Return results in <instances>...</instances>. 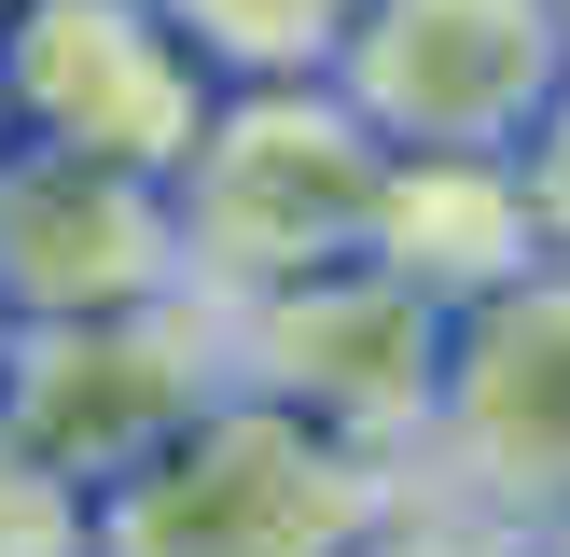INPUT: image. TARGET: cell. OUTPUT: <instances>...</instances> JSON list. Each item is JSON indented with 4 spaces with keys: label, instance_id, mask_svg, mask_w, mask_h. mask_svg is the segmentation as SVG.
<instances>
[{
    "label": "cell",
    "instance_id": "6da1fadb",
    "mask_svg": "<svg viewBox=\"0 0 570 557\" xmlns=\"http://www.w3.org/2000/svg\"><path fill=\"white\" fill-rule=\"evenodd\" d=\"M390 516H404V460L265 390H223L139 473L98 488V557H376Z\"/></svg>",
    "mask_w": 570,
    "mask_h": 557
},
{
    "label": "cell",
    "instance_id": "7a4b0ae2",
    "mask_svg": "<svg viewBox=\"0 0 570 557\" xmlns=\"http://www.w3.org/2000/svg\"><path fill=\"white\" fill-rule=\"evenodd\" d=\"M376 195H390V139L362 126L321 84H223L195 154L167 167V209H181V278L195 293H278V278H321L376 251Z\"/></svg>",
    "mask_w": 570,
    "mask_h": 557
},
{
    "label": "cell",
    "instance_id": "3957f363",
    "mask_svg": "<svg viewBox=\"0 0 570 557\" xmlns=\"http://www.w3.org/2000/svg\"><path fill=\"white\" fill-rule=\"evenodd\" d=\"M445 334H460V306L417 293L404 265H321V278H278V293H237L223 306V349H237V390H265V404L321 418V432L376 446V460L417 473V446H432V390H445Z\"/></svg>",
    "mask_w": 570,
    "mask_h": 557
},
{
    "label": "cell",
    "instance_id": "277c9868",
    "mask_svg": "<svg viewBox=\"0 0 570 557\" xmlns=\"http://www.w3.org/2000/svg\"><path fill=\"white\" fill-rule=\"evenodd\" d=\"M237 390L223 349V293H154V306H98V321H28L14 377H0V432L42 446L83 501L111 473H139L181 418H209Z\"/></svg>",
    "mask_w": 570,
    "mask_h": 557
},
{
    "label": "cell",
    "instance_id": "5b68a950",
    "mask_svg": "<svg viewBox=\"0 0 570 557\" xmlns=\"http://www.w3.org/2000/svg\"><path fill=\"white\" fill-rule=\"evenodd\" d=\"M417 473L460 516H501V529H557L570 516V251L460 306Z\"/></svg>",
    "mask_w": 570,
    "mask_h": 557
},
{
    "label": "cell",
    "instance_id": "8992f818",
    "mask_svg": "<svg viewBox=\"0 0 570 557\" xmlns=\"http://www.w3.org/2000/svg\"><path fill=\"white\" fill-rule=\"evenodd\" d=\"M557 84H570L557 0H362L334 56V98L390 154H529Z\"/></svg>",
    "mask_w": 570,
    "mask_h": 557
},
{
    "label": "cell",
    "instance_id": "52a82bcc",
    "mask_svg": "<svg viewBox=\"0 0 570 557\" xmlns=\"http://www.w3.org/2000/svg\"><path fill=\"white\" fill-rule=\"evenodd\" d=\"M209 98H223L209 56L154 0H14L0 14V111L42 154H98V167L167 182L209 126Z\"/></svg>",
    "mask_w": 570,
    "mask_h": 557
},
{
    "label": "cell",
    "instance_id": "ba28073f",
    "mask_svg": "<svg viewBox=\"0 0 570 557\" xmlns=\"http://www.w3.org/2000/svg\"><path fill=\"white\" fill-rule=\"evenodd\" d=\"M154 293H195L167 182L14 139L0 154V306H14V334L28 321H98V306H154Z\"/></svg>",
    "mask_w": 570,
    "mask_h": 557
},
{
    "label": "cell",
    "instance_id": "9c48e42d",
    "mask_svg": "<svg viewBox=\"0 0 570 557\" xmlns=\"http://www.w3.org/2000/svg\"><path fill=\"white\" fill-rule=\"evenodd\" d=\"M376 265H404L417 293H445V306L501 293V278H529V265H557V251H543V209H529V167L515 154H390Z\"/></svg>",
    "mask_w": 570,
    "mask_h": 557
},
{
    "label": "cell",
    "instance_id": "30bf717a",
    "mask_svg": "<svg viewBox=\"0 0 570 557\" xmlns=\"http://www.w3.org/2000/svg\"><path fill=\"white\" fill-rule=\"evenodd\" d=\"M154 14L209 56V84H321L348 56L362 0H154Z\"/></svg>",
    "mask_w": 570,
    "mask_h": 557
},
{
    "label": "cell",
    "instance_id": "8fae6325",
    "mask_svg": "<svg viewBox=\"0 0 570 557\" xmlns=\"http://www.w3.org/2000/svg\"><path fill=\"white\" fill-rule=\"evenodd\" d=\"M0 557H98V501L14 432H0Z\"/></svg>",
    "mask_w": 570,
    "mask_h": 557
},
{
    "label": "cell",
    "instance_id": "7c38bea8",
    "mask_svg": "<svg viewBox=\"0 0 570 557\" xmlns=\"http://www.w3.org/2000/svg\"><path fill=\"white\" fill-rule=\"evenodd\" d=\"M376 557H543V529H501V516H390L376 529Z\"/></svg>",
    "mask_w": 570,
    "mask_h": 557
},
{
    "label": "cell",
    "instance_id": "4fadbf2b",
    "mask_svg": "<svg viewBox=\"0 0 570 557\" xmlns=\"http://www.w3.org/2000/svg\"><path fill=\"white\" fill-rule=\"evenodd\" d=\"M529 209H543V251H570V84L543 98V126H529Z\"/></svg>",
    "mask_w": 570,
    "mask_h": 557
},
{
    "label": "cell",
    "instance_id": "5bb4252c",
    "mask_svg": "<svg viewBox=\"0 0 570 557\" xmlns=\"http://www.w3.org/2000/svg\"><path fill=\"white\" fill-rule=\"evenodd\" d=\"M0 377H14V306H0Z\"/></svg>",
    "mask_w": 570,
    "mask_h": 557
},
{
    "label": "cell",
    "instance_id": "9a60e30c",
    "mask_svg": "<svg viewBox=\"0 0 570 557\" xmlns=\"http://www.w3.org/2000/svg\"><path fill=\"white\" fill-rule=\"evenodd\" d=\"M543 557H570V516H557V529H543Z\"/></svg>",
    "mask_w": 570,
    "mask_h": 557
},
{
    "label": "cell",
    "instance_id": "2e32d148",
    "mask_svg": "<svg viewBox=\"0 0 570 557\" xmlns=\"http://www.w3.org/2000/svg\"><path fill=\"white\" fill-rule=\"evenodd\" d=\"M0 154H14V111H0Z\"/></svg>",
    "mask_w": 570,
    "mask_h": 557
},
{
    "label": "cell",
    "instance_id": "e0dca14e",
    "mask_svg": "<svg viewBox=\"0 0 570 557\" xmlns=\"http://www.w3.org/2000/svg\"><path fill=\"white\" fill-rule=\"evenodd\" d=\"M0 14H14V0H0Z\"/></svg>",
    "mask_w": 570,
    "mask_h": 557
},
{
    "label": "cell",
    "instance_id": "ac0fdd59",
    "mask_svg": "<svg viewBox=\"0 0 570 557\" xmlns=\"http://www.w3.org/2000/svg\"><path fill=\"white\" fill-rule=\"evenodd\" d=\"M557 14H570V0H557Z\"/></svg>",
    "mask_w": 570,
    "mask_h": 557
}]
</instances>
